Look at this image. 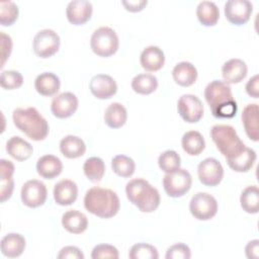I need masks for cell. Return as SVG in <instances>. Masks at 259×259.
I'll list each match as a JSON object with an SVG mask.
<instances>
[{
    "label": "cell",
    "mask_w": 259,
    "mask_h": 259,
    "mask_svg": "<svg viewBox=\"0 0 259 259\" xmlns=\"http://www.w3.org/2000/svg\"><path fill=\"white\" fill-rule=\"evenodd\" d=\"M204 98L217 118H232L236 115L238 105L228 83L213 80L204 89Z\"/></svg>",
    "instance_id": "6da1fadb"
},
{
    "label": "cell",
    "mask_w": 259,
    "mask_h": 259,
    "mask_svg": "<svg viewBox=\"0 0 259 259\" xmlns=\"http://www.w3.org/2000/svg\"><path fill=\"white\" fill-rule=\"evenodd\" d=\"M84 207L98 218L110 219L118 212L120 201L113 190L94 186L86 191Z\"/></svg>",
    "instance_id": "7a4b0ae2"
},
{
    "label": "cell",
    "mask_w": 259,
    "mask_h": 259,
    "mask_svg": "<svg viewBox=\"0 0 259 259\" xmlns=\"http://www.w3.org/2000/svg\"><path fill=\"white\" fill-rule=\"evenodd\" d=\"M14 125L32 141H42L48 137L49 123L35 107H17L12 112Z\"/></svg>",
    "instance_id": "3957f363"
},
{
    "label": "cell",
    "mask_w": 259,
    "mask_h": 259,
    "mask_svg": "<svg viewBox=\"0 0 259 259\" xmlns=\"http://www.w3.org/2000/svg\"><path fill=\"white\" fill-rule=\"evenodd\" d=\"M127 199L142 212H153L160 204V193L147 180L135 178L125 186Z\"/></svg>",
    "instance_id": "277c9868"
},
{
    "label": "cell",
    "mask_w": 259,
    "mask_h": 259,
    "mask_svg": "<svg viewBox=\"0 0 259 259\" xmlns=\"http://www.w3.org/2000/svg\"><path fill=\"white\" fill-rule=\"evenodd\" d=\"M210 137L227 161L241 154L246 148V145L241 141L236 130L229 124L213 125L210 130Z\"/></svg>",
    "instance_id": "5b68a950"
},
{
    "label": "cell",
    "mask_w": 259,
    "mask_h": 259,
    "mask_svg": "<svg viewBox=\"0 0 259 259\" xmlns=\"http://www.w3.org/2000/svg\"><path fill=\"white\" fill-rule=\"evenodd\" d=\"M119 40L116 32L108 26H101L94 30L90 38L92 52L103 58L112 56L118 50Z\"/></svg>",
    "instance_id": "8992f818"
},
{
    "label": "cell",
    "mask_w": 259,
    "mask_h": 259,
    "mask_svg": "<svg viewBox=\"0 0 259 259\" xmlns=\"http://www.w3.org/2000/svg\"><path fill=\"white\" fill-rule=\"evenodd\" d=\"M192 177L190 173L182 168L166 173L163 177V187L170 197L183 196L191 187Z\"/></svg>",
    "instance_id": "52a82bcc"
},
{
    "label": "cell",
    "mask_w": 259,
    "mask_h": 259,
    "mask_svg": "<svg viewBox=\"0 0 259 259\" xmlns=\"http://www.w3.org/2000/svg\"><path fill=\"white\" fill-rule=\"evenodd\" d=\"M189 210L191 214L199 221H207L212 219L218 212L217 199L206 192H197L189 202Z\"/></svg>",
    "instance_id": "ba28073f"
},
{
    "label": "cell",
    "mask_w": 259,
    "mask_h": 259,
    "mask_svg": "<svg viewBox=\"0 0 259 259\" xmlns=\"http://www.w3.org/2000/svg\"><path fill=\"white\" fill-rule=\"evenodd\" d=\"M60 42V36L55 30L45 28L37 31L34 35L32 48L36 56L47 59L59 51Z\"/></svg>",
    "instance_id": "9c48e42d"
},
{
    "label": "cell",
    "mask_w": 259,
    "mask_h": 259,
    "mask_svg": "<svg viewBox=\"0 0 259 259\" xmlns=\"http://www.w3.org/2000/svg\"><path fill=\"white\" fill-rule=\"evenodd\" d=\"M21 201L30 208H35L46 202L48 190L44 182L37 179L26 181L21 187Z\"/></svg>",
    "instance_id": "30bf717a"
},
{
    "label": "cell",
    "mask_w": 259,
    "mask_h": 259,
    "mask_svg": "<svg viewBox=\"0 0 259 259\" xmlns=\"http://www.w3.org/2000/svg\"><path fill=\"white\" fill-rule=\"evenodd\" d=\"M177 109L181 118L189 123L199 121L203 115L202 102L193 94H183L178 99Z\"/></svg>",
    "instance_id": "8fae6325"
},
{
    "label": "cell",
    "mask_w": 259,
    "mask_h": 259,
    "mask_svg": "<svg viewBox=\"0 0 259 259\" xmlns=\"http://www.w3.org/2000/svg\"><path fill=\"white\" fill-rule=\"evenodd\" d=\"M199 181L205 186H217L224 177V168L214 158H205L197 166Z\"/></svg>",
    "instance_id": "7c38bea8"
},
{
    "label": "cell",
    "mask_w": 259,
    "mask_h": 259,
    "mask_svg": "<svg viewBox=\"0 0 259 259\" xmlns=\"http://www.w3.org/2000/svg\"><path fill=\"white\" fill-rule=\"evenodd\" d=\"M225 16L235 25L245 24L253 11V4L248 0H228L225 3Z\"/></svg>",
    "instance_id": "4fadbf2b"
},
{
    "label": "cell",
    "mask_w": 259,
    "mask_h": 259,
    "mask_svg": "<svg viewBox=\"0 0 259 259\" xmlns=\"http://www.w3.org/2000/svg\"><path fill=\"white\" fill-rule=\"evenodd\" d=\"M78 108V98L72 92H63L53 98L51 103L52 113L58 118H67L75 113Z\"/></svg>",
    "instance_id": "5bb4252c"
},
{
    "label": "cell",
    "mask_w": 259,
    "mask_h": 259,
    "mask_svg": "<svg viewBox=\"0 0 259 259\" xmlns=\"http://www.w3.org/2000/svg\"><path fill=\"white\" fill-rule=\"evenodd\" d=\"M91 93L98 99H108L117 91L115 80L106 74H97L93 76L89 82Z\"/></svg>",
    "instance_id": "9a60e30c"
},
{
    "label": "cell",
    "mask_w": 259,
    "mask_h": 259,
    "mask_svg": "<svg viewBox=\"0 0 259 259\" xmlns=\"http://www.w3.org/2000/svg\"><path fill=\"white\" fill-rule=\"evenodd\" d=\"M92 3L87 0H73L69 2L66 9L67 18L74 25L86 23L92 15Z\"/></svg>",
    "instance_id": "2e32d148"
},
{
    "label": "cell",
    "mask_w": 259,
    "mask_h": 259,
    "mask_svg": "<svg viewBox=\"0 0 259 259\" xmlns=\"http://www.w3.org/2000/svg\"><path fill=\"white\" fill-rule=\"evenodd\" d=\"M53 193L56 203L63 206L71 205L77 199L78 186L70 179H63L55 185Z\"/></svg>",
    "instance_id": "e0dca14e"
},
{
    "label": "cell",
    "mask_w": 259,
    "mask_h": 259,
    "mask_svg": "<svg viewBox=\"0 0 259 259\" xmlns=\"http://www.w3.org/2000/svg\"><path fill=\"white\" fill-rule=\"evenodd\" d=\"M248 73L246 63L241 59H231L222 67V75L224 81L228 84H237L243 81Z\"/></svg>",
    "instance_id": "ac0fdd59"
},
{
    "label": "cell",
    "mask_w": 259,
    "mask_h": 259,
    "mask_svg": "<svg viewBox=\"0 0 259 259\" xmlns=\"http://www.w3.org/2000/svg\"><path fill=\"white\" fill-rule=\"evenodd\" d=\"M14 165L11 161L1 159L0 160V200L5 202L12 195L14 189L13 181Z\"/></svg>",
    "instance_id": "d6986e66"
},
{
    "label": "cell",
    "mask_w": 259,
    "mask_h": 259,
    "mask_svg": "<svg viewBox=\"0 0 259 259\" xmlns=\"http://www.w3.org/2000/svg\"><path fill=\"white\" fill-rule=\"evenodd\" d=\"M259 108L257 103H250L245 106L242 112V122L248 138L254 142L259 140V124H258Z\"/></svg>",
    "instance_id": "ffe728a7"
},
{
    "label": "cell",
    "mask_w": 259,
    "mask_h": 259,
    "mask_svg": "<svg viewBox=\"0 0 259 259\" xmlns=\"http://www.w3.org/2000/svg\"><path fill=\"white\" fill-rule=\"evenodd\" d=\"M25 239L22 235L17 233H10L1 239L0 249L1 253L8 258L19 257L25 249Z\"/></svg>",
    "instance_id": "44dd1931"
},
{
    "label": "cell",
    "mask_w": 259,
    "mask_h": 259,
    "mask_svg": "<svg viewBox=\"0 0 259 259\" xmlns=\"http://www.w3.org/2000/svg\"><path fill=\"white\" fill-rule=\"evenodd\" d=\"M140 62L142 67L149 72L159 71L165 63V55L157 46H149L143 50Z\"/></svg>",
    "instance_id": "7402d4cb"
},
{
    "label": "cell",
    "mask_w": 259,
    "mask_h": 259,
    "mask_svg": "<svg viewBox=\"0 0 259 259\" xmlns=\"http://www.w3.org/2000/svg\"><path fill=\"white\" fill-rule=\"evenodd\" d=\"M62 225L71 234H81L87 230L88 219L77 209H69L62 215Z\"/></svg>",
    "instance_id": "603a6c76"
},
{
    "label": "cell",
    "mask_w": 259,
    "mask_h": 259,
    "mask_svg": "<svg viewBox=\"0 0 259 259\" xmlns=\"http://www.w3.org/2000/svg\"><path fill=\"white\" fill-rule=\"evenodd\" d=\"M62 170V161L54 155H44L36 162V171L38 175L46 179H54L61 174Z\"/></svg>",
    "instance_id": "cb8c5ba5"
},
{
    "label": "cell",
    "mask_w": 259,
    "mask_h": 259,
    "mask_svg": "<svg viewBox=\"0 0 259 259\" xmlns=\"http://www.w3.org/2000/svg\"><path fill=\"white\" fill-rule=\"evenodd\" d=\"M61 81L59 77L52 72H44L34 80L36 92L42 96H53L60 90Z\"/></svg>",
    "instance_id": "d4e9b609"
},
{
    "label": "cell",
    "mask_w": 259,
    "mask_h": 259,
    "mask_svg": "<svg viewBox=\"0 0 259 259\" xmlns=\"http://www.w3.org/2000/svg\"><path fill=\"white\" fill-rule=\"evenodd\" d=\"M6 151L13 159L22 162L31 157L33 148L27 141L18 136H14L7 141Z\"/></svg>",
    "instance_id": "484cf974"
},
{
    "label": "cell",
    "mask_w": 259,
    "mask_h": 259,
    "mask_svg": "<svg viewBox=\"0 0 259 259\" xmlns=\"http://www.w3.org/2000/svg\"><path fill=\"white\" fill-rule=\"evenodd\" d=\"M172 76L174 81L182 86L188 87L195 83L197 79V70L190 62H180L172 70Z\"/></svg>",
    "instance_id": "4316f807"
},
{
    "label": "cell",
    "mask_w": 259,
    "mask_h": 259,
    "mask_svg": "<svg viewBox=\"0 0 259 259\" xmlns=\"http://www.w3.org/2000/svg\"><path fill=\"white\" fill-rule=\"evenodd\" d=\"M60 151L66 158L76 159L85 154L86 145L81 138L69 135L61 140Z\"/></svg>",
    "instance_id": "83f0119b"
},
{
    "label": "cell",
    "mask_w": 259,
    "mask_h": 259,
    "mask_svg": "<svg viewBox=\"0 0 259 259\" xmlns=\"http://www.w3.org/2000/svg\"><path fill=\"white\" fill-rule=\"evenodd\" d=\"M126 108L119 102L110 103L104 111V122L111 128H119L126 122Z\"/></svg>",
    "instance_id": "f1b7e54d"
},
{
    "label": "cell",
    "mask_w": 259,
    "mask_h": 259,
    "mask_svg": "<svg viewBox=\"0 0 259 259\" xmlns=\"http://www.w3.org/2000/svg\"><path fill=\"white\" fill-rule=\"evenodd\" d=\"M196 16L204 26H213L220 18V10L212 1H201L196 7Z\"/></svg>",
    "instance_id": "f546056e"
},
{
    "label": "cell",
    "mask_w": 259,
    "mask_h": 259,
    "mask_svg": "<svg viewBox=\"0 0 259 259\" xmlns=\"http://www.w3.org/2000/svg\"><path fill=\"white\" fill-rule=\"evenodd\" d=\"M181 145L186 154L190 156H197L204 150L205 141L199 132L189 131L183 135Z\"/></svg>",
    "instance_id": "4dcf8cb0"
},
{
    "label": "cell",
    "mask_w": 259,
    "mask_h": 259,
    "mask_svg": "<svg viewBox=\"0 0 259 259\" xmlns=\"http://www.w3.org/2000/svg\"><path fill=\"white\" fill-rule=\"evenodd\" d=\"M256 158V152L253 149L246 147L241 154L227 161V163L229 167L236 172H248L253 167Z\"/></svg>",
    "instance_id": "1f68e13d"
},
{
    "label": "cell",
    "mask_w": 259,
    "mask_h": 259,
    "mask_svg": "<svg viewBox=\"0 0 259 259\" xmlns=\"http://www.w3.org/2000/svg\"><path fill=\"white\" fill-rule=\"evenodd\" d=\"M158 87V79L149 73H142L135 76L132 80L133 90L142 95H149L153 93Z\"/></svg>",
    "instance_id": "d6a6232c"
},
{
    "label": "cell",
    "mask_w": 259,
    "mask_h": 259,
    "mask_svg": "<svg viewBox=\"0 0 259 259\" xmlns=\"http://www.w3.org/2000/svg\"><path fill=\"white\" fill-rule=\"evenodd\" d=\"M240 203L248 213H257L259 210V189L256 185L247 186L241 193Z\"/></svg>",
    "instance_id": "836d02e7"
},
{
    "label": "cell",
    "mask_w": 259,
    "mask_h": 259,
    "mask_svg": "<svg viewBox=\"0 0 259 259\" xmlns=\"http://www.w3.org/2000/svg\"><path fill=\"white\" fill-rule=\"evenodd\" d=\"M83 171L90 181L99 182L105 173V164L99 157H90L84 162Z\"/></svg>",
    "instance_id": "e575fe53"
},
{
    "label": "cell",
    "mask_w": 259,
    "mask_h": 259,
    "mask_svg": "<svg viewBox=\"0 0 259 259\" xmlns=\"http://www.w3.org/2000/svg\"><path fill=\"white\" fill-rule=\"evenodd\" d=\"M111 168L117 176L127 178L134 174L136 164L132 158L125 155H116L111 160Z\"/></svg>",
    "instance_id": "d590c367"
},
{
    "label": "cell",
    "mask_w": 259,
    "mask_h": 259,
    "mask_svg": "<svg viewBox=\"0 0 259 259\" xmlns=\"http://www.w3.org/2000/svg\"><path fill=\"white\" fill-rule=\"evenodd\" d=\"M181 159L179 154L173 150H167L163 152L158 158V165L165 173L173 172L180 168Z\"/></svg>",
    "instance_id": "8d00e7d4"
},
{
    "label": "cell",
    "mask_w": 259,
    "mask_h": 259,
    "mask_svg": "<svg viewBox=\"0 0 259 259\" xmlns=\"http://www.w3.org/2000/svg\"><path fill=\"white\" fill-rule=\"evenodd\" d=\"M19 11L17 5L13 1H1L0 2V24L3 26L12 25L17 17Z\"/></svg>",
    "instance_id": "74e56055"
},
{
    "label": "cell",
    "mask_w": 259,
    "mask_h": 259,
    "mask_svg": "<svg viewBox=\"0 0 259 259\" xmlns=\"http://www.w3.org/2000/svg\"><path fill=\"white\" fill-rule=\"evenodd\" d=\"M131 259H158L159 253L156 247L147 243L135 244L128 253Z\"/></svg>",
    "instance_id": "f35d334b"
},
{
    "label": "cell",
    "mask_w": 259,
    "mask_h": 259,
    "mask_svg": "<svg viewBox=\"0 0 259 259\" xmlns=\"http://www.w3.org/2000/svg\"><path fill=\"white\" fill-rule=\"evenodd\" d=\"M23 84L22 75L15 70L2 71L0 76V85L7 90H13L21 87Z\"/></svg>",
    "instance_id": "ab89813d"
},
{
    "label": "cell",
    "mask_w": 259,
    "mask_h": 259,
    "mask_svg": "<svg viewBox=\"0 0 259 259\" xmlns=\"http://www.w3.org/2000/svg\"><path fill=\"white\" fill-rule=\"evenodd\" d=\"M119 257L118 250L108 244H99L96 245L91 253L92 259H101V258H110V259H117Z\"/></svg>",
    "instance_id": "60d3db41"
},
{
    "label": "cell",
    "mask_w": 259,
    "mask_h": 259,
    "mask_svg": "<svg viewBox=\"0 0 259 259\" xmlns=\"http://www.w3.org/2000/svg\"><path fill=\"white\" fill-rule=\"evenodd\" d=\"M191 257L190 248L183 244H174L167 249L165 258L166 259H189Z\"/></svg>",
    "instance_id": "b9f144b4"
},
{
    "label": "cell",
    "mask_w": 259,
    "mask_h": 259,
    "mask_svg": "<svg viewBox=\"0 0 259 259\" xmlns=\"http://www.w3.org/2000/svg\"><path fill=\"white\" fill-rule=\"evenodd\" d=\"M0 39H1V67H3L11 54L12 39L9 35L4 33L3 31L0 32Z\"/></svg>",
    "instance_id": "7bdbcfd3"
},
{
    "label": "cell",
    "mask_w": 259,
    "mask_h": 259,
    "mask_svg": "<svg viewBox=\"0 0 259 259\" xmlns=\"http://www.w3.org/2000/svg\"><path fill=\"white\" fill-rule=\"evenodd\" d=\"M59 259H84V254L76 246H66L58 254Z\"/></svg>",
    "instance_id": "ee69618b"
},
{
    "label": "cell",
    "mask_w": 259,
    "mask_h": 259,
    "mask_svg": "<svg viewBox=\"0 0 259 259\" xmlns=\"http://www.w3.org/2000/svg\"><path fill=\"white\" fill-rule=\"evenodd\" d=\"M246 92L253 98L259 97V76L256 74L249 79L246 84Z\"/></svg>",
    "instance_id": "f6af8a7d"
},
{
    "label": "cell",
    "mask_w": 259,
    "mask_h": 259,
    "mask_svg": "<svg viewBox=\"0 0 259 259\" xmlns=\"http://www.w3.org/2000/svg\"><path fill=\"white\" fill-rule=\"evenodd\" d=\"M121 4L127 11L139 12L142 11L148 4L147 0H122Z\"/></svg>",
    "instance_id": "bcb514c9"
},
{
    "label": "cell",
    "mask_w": 259,
    "mask_h": 259,
    "mask_svg": "<svg viewBox=\"0 0 259 259\" xmlns=\"http://www.w3.org/2000/svg\"><path fill=\"white\" fill-rule=\"evenodd\" d=\"M245 253L249 259H258L259 257V241L257 239L248 242L245 247Z\"/></svg>",
    "instance_id": "7dc6e473"
}]
</instances>
